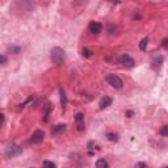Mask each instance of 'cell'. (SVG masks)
Returning a JSON list of instances; mask_svg holds the SVG:
<instances>
[{
	"label": "cell",
	"mask_w": 168,
	"mask_h": 168,
	"mask_svg": "<svg viewBox=\"0 0 168 168\" xmlns=\"http://www.w3.org/2000/svg\"><path fill=\"white\" fill-rule=\"evenodd\" d=\"M51 59H53V62L55 64H58V66H62L64 63V60H66V54L63 51V49H60V47H54L51 50Z\"/></svg>",
	"instance_id": "1"
},
{
	"label": "cell",
	"mask_w": 168,
	"mask_h": 168,
	"mask_svg": "<svg viewBox=\"0 0 168 168\" xmlns=\"http://www.w3.org/2000/svg\"><path fill=\"white\" fill-rule=\"evenodd\" d=\"M21 154V148L19 146H16V144H9V146L5 148V156L7 158H15V156H17Z\"/></svg>",
	"instance_id": "2"
},
{
	"label": "cell",
	"mask_w": 168,
	"mask_h": 168,
	"mask_svg": "<svg viewBox=\"0 0 168 168\" xmlns=\"http://www.w3.org/2000/svg\"><path fill=\"white\" fill-rule=\"evenodd\" d=\"M106 82H108L110 86L113 87V88H116V89H120V88H122V86H124L122 80L120 79L118 76H116V75H109V76H106Z\"/></svg>",
	"instance_id": "3"
},
{
	"label": "cell",
	"mask_w": 168,
	"mask_h": 168,
	"mask_svg": "<svg viewBox=\"0 0 168 168\" xmlns=\"http://www.w3.org/2000/svg\"><path fill=\"white\" fill-rule=\"evenodd\" d=\"M43 138H45V133L42 130H36L30 137V143L38 144V143H41L43 141Z\"/></svg>",
	"instance_id": "4"
},
{
	"label": "cell",
	"mask_w": 168,
	"mask_h": 168,
	"mask_svg": "<svg viewBox=\"0 0 168 168\" xmlns=\"http://www.w3.org/2000/svg\"><path fill=\"white\" fill-rule=\"evenodd\" d=\"M120 63L124 66V67H127V69H130V67L134 66V59L130 57V55L127 54H124L120 57Z\"/></svg>",
	"instance_id": "5"
},
{
	"label": "cell",
	"mask_w": 168,
	"mask_h": 168,
	"mask_svg": "<svg viewBox=\"0 0 168 168\" xmlns=\"http://www.w3.org/2000/svg\"><path fill=\"white\" fill-rule=\"evenodd\" d=\"M75 124H76V127L79 131L84 130V114L83 113H77L75 116Z\"/></svg>",
	"instance_id": "6"
},
{
	"label": "cell",
	"mask_w": 168,
	"mask_h": 168,
	"mask_svg": "<svg viewBox=\"0 0 168 168\" xmlns=\"http://www.w3.org/2000/svg\"><path fill=\"white\" fill-rule=\"evenodd\" d=\"M88 28H89V32H91L92 34H99V33L103 30V25L100 24V22H95V21H92Z\"/></svg>",
	"instance_id": "7"
},
{
	"label": "cell",
	"mask_w": 168,
	"mask_h": 168,
	"mask_svg": "<svg viewBox=\"0 0 168 168\" xmlns=\"http://www.w3.org/2000/svg\"><path fill=\"white\" fill-rule=\"evenodd\" d=\"M112 101H113V100H112L109 96H105V97H103V99H101V101H100L99 108H100V109H105V108H108V106L112 104Z\"/></svg>",
	"instance_id": "8"
},
{
	"label": "cell",
	"mask_w": 168,
	"mask_h": 168,
	"mask_svg": "<svg viewBox=\"0 0 168 168\" xmlns=\"http://www.w3.org/2000/svg\"><path fill=\"white\" fill-rule=\"evenodd\" d=\"M96 168H109V164L105 159H99L96 161Z\"/></svg>",
	"instance_id": "9"
},
{
	"label": "cell",
	"mask_w": 168,
	"mask_h": 168,
	"mask_svg": "<svg viewBox=\"0 0 168 168\" xmlns=\"http://www.w3.org/2000/svg\"><path fill=\"white\" fill-rule=\"evenodd\" d=\"M60 104H62V108L64 110L67 105V97H66V93L63 92V89H60Z\"/></svg>",
	"instance_id": "10"
},
{
	"label": "cell",
	"mask_w": 168,
	"mask_h": 168,
	"mask_svg": "<svg viewBox=\"0 0 168 168\" xmlns=\"http://www.w3.org/2000/svg\"><path fill=\"white\" fill-rule=\"evenodd\" d=\"M82 54H83V57H86V58H89V57H92V55H93L92 50H91V49H87V47H84V49H83Z\"/></svg>",
	"instance_id": "11"
},
{
	"label": "cell",
	"mask_w": 168,
	"mask_h": 168,
	"mask_svg": "<svg viewBox=\"0 0 168 168\" xmlns=\"http://www.w3.org/2000/svg\"><path fill=\"white\" fill-rule=\"evenodd\" d=\"M64 129H66V126H64V125H57V126H55V127L53 129V134H58L59 131H63Z\"/></svg>",
	"instance_id": "12"
},
{
	"label": "cell",
	"mask_w": 168,
	"mask_h": 168,
	"mask_svg": "<svg viewBox=\"0 0 168 168\" xmlns=\"http://www.w3.org/2000/svg\"><path fill=\"white\" fill-rule=\"evenodd\" d=\"M147 43H148V40H147V38H143L142 42L139 43V47H141V50H143V51H144V50L147 49Z\"/></svg>",
	"instance_id": "13"
},
{
	"label": "cell",
	"mask_w": 168,
	"mask_h": 168,
	"mask_svg": "<svg viewBox=\"0 0 168 168\" xmlns=\"http://www.w3.org/2000/svg\"><path fill=\"white\" fill-rule=\"evenodd\" d=\"M106 137H108V139H109V141H112V142H116L117 139H118L116 134H113V133H108V134H106Z\"/></svg>",
	"instance_id": "14"
},
{
	"label": "cell",
	"mask_w": 168,
	"mask_h": 168,
	"mask_svg": "<svg viewBox=\"0 0 168 168\" xmlns=\"http://www.w3.org/2000/svg\"><path fill=\"white\" fill-rule=\"evenodd\" d=\"M42 168H57V166H55L54 163H51V161H45V163H43V167Z\"/></svg>",
	"instance_id": "15"
},
{
	"label": "cell",
	"mask_w": 168,
	"mask_h": 168,
	"mask_svg": "<svg viewBox=\"0 0 168 168\" xmlns=\"http://www.w3.org/2000/svg\"><path fill=\"white\" fill-rule=\"evenodd\" d=\"M160 134L163 137H168V125L167 126H163V129L160 130Z\"/></svg>",
	"instance_id": "16"
},
{
	"label": "cell",
	"mask_w": 168,
	"mask_h": 168,
	"mask_svg": "<svg viewBox=\"0 0 168 168\" xmlns=\"http://www.w3.org/2000/svg\"><path fill=\"white\" fill-rule=\"evenodd\" d=\"M135 168H147V166L144 164V163H137Z\"/></svg>",
	"instance_id": "17"
},
{
	"label": "cell",
	"mask_w": 168,
	"mask_h": 168,
	"mask_svg": "<svg viewBox=\"0 0 168 168\" xmlns=\"http://www.w3.org/2000/svg\"><path fill=\"white\" fill-rule=\"evenodd\" d=\"M0 60H2V66H4L5 63H7V58H5L4 55H2V57H0Z\"/></svg>",
	"instance_id": "18"
},
{
	"label": "cell",
	"mask_w": 168,
	"mask_h": 168,
	"mask_svg": "<svg viewBox=\"0 0 168 168\" xmlns=\"http://www.w3.org/2000/svg\"><path fill=\"white\" fill-rule=\"evenodd\" d=\"M9 50H12V51H15V54L20 53V47H9Z\"/></svg>",
	"instance_id": "19"
},
{
	"label": "cell",
	"mask_w": 168,
	"mask_h": 168,
	"mask_svg": "<svg viewBox=\"0 0 168 168\" xmlns=\"http://www.w3.org/2000/svg\"><path fill=\"white\" fill-rule=\"evenodd\" d=\"M163 47H164V49H168V40H167V38L163 41Z\"/></svg>",
	"instance_id": "20"
},
{
	"label": "cell",
	"mask_w": 168,
	"mask_h": 168,
	"mask_svg": "<svg viewBox=\"0 0 168 168\" xmlns=\"http://www.w3.org/2000/svg\"><path fill=\"white\" fill-rule=\"evenodd\" d=\"M167 168H168V167H167Z\"/></svg>",
	"instance_id": "21"
}]
</instances>
